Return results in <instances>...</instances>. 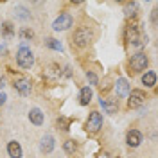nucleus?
Segmentation results:
<instances>
[{"label":"nucleus","mask_w":158,"mask_h":158,"mask_svg":"<svg viewBox=\"0 0 158 158\" xmlns=\"http://www.w3.org/2000/svg\"><path fill=\"white\" fill-rule=\"evenodd\" d=\"M16 63L22 69H31L34 65V54L27 45H20V49L16 50Z\"/></svg>","instance_id":"obj_1"},{"label":"nucleus","mask_w":158,"mask_h":158,"mask_svg":"<svg viewBox=\"0 0 158 158\" xmlns=\"http://www.w3.org/2000/svg\"><path fill=\"white\" fill-rule=\"evenodd\" d=\"M92 40H94V32L88 27H79L74 34V41H76L77 47H86Z\"/></svg>","instance_id":"obj_2"},{"label":"nucleus","mask_w":158,"mask_h":158,"mask_svg":"<svg viewBox=\"0 0 158 158\" xmlns=\"http://www.w3.org/2000/svg\"><path fill=\"white\" fill-rule=\"evenodd\" d=\"M146 67H148V56H146L144 52H137L133 58L129 59V69L133 70L135 74L146 70Z\"/></svg>","instance_id":"obj_3"},{"label":"nucleus","mask_w":158,"mask_h":158,"mask_svg":"<svg viewBox=\"0 0 158 158\" xmlns=\"http://www.w3.org/2000/svg\"><path fill=\"white\" fill-rule=\"evenodd\" d=\"M72 23H74L72 15H70V13H61L58 18L54 20L52 29H54V31H67V29H70V27H72Z\"/></svg>","instance_id":"obj_4"},{"label":"nucleus","mask_w":158,"mask_h":158,"mask_svg":"<svg viewBox=\"0 0 158 158\" xmlns=\"http://www.w3.org/2000/svg\"><path fill=\"white\" fill-rule=\"evenodd\" d=\"M101 128H102V115L99 111H92L88 115V120H86V131L97 133Z\"/></svg>","instance_id":"obj_5"},{"label":"nucleus","mask_w":158,"mask_h":158,"mask_svg":"<svg viewBox=\"0 0 158 158\" xmlns=\"http://www.w3.org/2000/svg\"><path fill=\"white\" fill-rule=\"evenodd\" d=\"M146 102V94L142 90H131L128 94V106L129 108H140Z\"/></svg>","instance_id":"obj_6"},{"label":"nucleus","mask_w":158,"mask_h":158,"mask_svg":"<svg viewBox=\"0 0 158 158\" xmlns=\"http://www.w3.org/2000/svg\"><path fill=\"white\" fill-rule=\"evenodd\" d=\"M15 88L18 94L22 95H29L31 94V88H32V83H31L29 77H23V76H18L15 79Z\"/></svg>","instance_id":"obj_7"},{"label":"nucleus","mask_w":158,"mask_h":158,"mask_svg":"<svg viewBox=\"0 0 158 158\" xmlns=\"http://www.w3.org/2000/svg\"><path fill=\"white\" fill-rule=\"evenodd\" d=\"M99 104H101L102 110H104L106 113H110V115H113V113L118 111V101L115 97H101Z\"/></svg>","instance_id":"obj_8"},{"label":"nucleus","mask_w":158,"mask_h":158,"mask_svg":"<svg viewBox=\"0 0 158 158\" xmlns=\"http://www.w3.org/2000/svg\"><path fill=\"white\" fill-rule=\"evenodd\" d=\"M129 92H131V86H129L128 79L118 77L117 81H115V94H117L118 97H128Z\"/></svg>","instance_id":"obj_9"},{"label":"nucleus","mask_w":158,"mask_h":158,"mask_svg":"<svg viewBox=\"0 0 158 158\" xmlns=\"http://www.w3.org/2000/svg\"><path fill=\"white\" fill-rule=\"evenodd\" d=\"M54 146H56V142H54V137L52 135H45V137L40 140V151L43 153V155H49L54 151Z\"/></svg>","instance_id":"obj_10"},{"label":"nucleus","mask_w":158,"mask_h":158,"mask_svg":"<svg viewBox=\"0 0 158 158\" xmlns=\"http://www.w3.org/2000/svg\"><path fill=\"white\" fill-rule=\"evenodd\" d=\"M126 142H128L129 148H138V146L142 144V133H140L138 129H131V131H128V135H126Z\"/></svg>","instance_id":"obj_11"},{"label":"nucleus","mask_w":158,"mask_h":158,"mask_svg":"<svg viewBox=\"0 0 158 158\" xmlns=\"http://www.w3.org/2000/svg\"><path fill=\"white\" fill-rule=\"evenodd\" d=\"M7 155H9L11 158H22L23 151H22L20 142H16V140H11L9 144H7Z\"/></svg>","instance_id":"obj_12"},{"label":"nucleus","mask_w":158,"mask_h":158,"mask_svg":"<svg viewBox=\"0 0 158 158\" xmlns=\"http://www.w3.org/2000/svg\"><path fill=\"white\" fill-rule=\"evenodd\" d=\"M138 40V25L137 23H131L126 27V41H129L131 45Z\"/></svg>","instance_id":"obj_13"},{"label":"nucleus","mask_w":158,"mask_h":158,"mask_svg":"<svg viewBox=\"0 0 158 158\" xmlns=\"http://www.w3.org/2000/svg\"><path fill=\"white\" fill-rule=\"evenodd\" d=\"M29 120L34 126H41V124H43V111L40 108H32L29 111Z\"/></svg>","instance_id":"obj_14"},{"label":"nucleus","mask_w":158,"mask_h":158,"mask_svg":"<svg viewBox=\"0 0 158 158\" xmlns=\"http://www.w3.org/2000/svg\"><path fill=\"white\" fill-rule=\"evenodd\" d=\"M92 97H94V94H92V88H90V86H85V88H81V92H79V102H81L83 106L90 104Z\"/></svg>","instance_id":"obj_15"},{"label":"nucleus","mask_w":158,"mask_h":158,"mask_svg":"<svg viewBox=\"0 0 158 158\" xmlns=\"http://www.w3.org/2000/svg\"><path fill=\"white\" fill-rule=\"evenodd\" d=\"M142 85H146L148 88H153V86L156 85V72L148 70V72L142 76Z\"/></svg>","instance_id":"obj_16"},{"label":"nucleus","mask_w":158,"mask_h":158,"mask_svg":"<svg viewBox=\"0 0 158 158\" xmlns=\"http://www.w3.org/2000/svg\"><path fill=\"white\" fill-rule=\"evenodd\" d=\"M2 36L6 40H11L15 36V27H13L11 22H4V23H2Z\"/></svg>","instance_id":"obj_17"},{"label":"nucleus","mask_w":158,"mask_h":158,"mask_svg":"<svg viewBox=\"0 0 158 158\" xmlns=\"http://www.w3.org/2000/svg\"><path fill=\"white\" fill-rule=\"evenodd\" d=\"M137 9H138L137 2H128V4L124 6V15H126V18H133V16L137 15Z\"/></svg>","instance_id":"obj_18"},{"label":"nucleus","mask_w":158,"mask_h":158,"mask_svg":"<svg viewBox=\"0 0 158 158\" xmlns=\"http://www.w3.org/2000/svg\"><path fill=\"white\" fill-rule=\"evenodd\" d=\"M45 76H47L49 79L59 77V76H61V70H59V67H58V65H50L49 69L45 70Z\"/></svg>","instance_id":"obj_19"},{"label":"nucleus","mask_w":158,"mask_h":158,"mask_svg":"<svg viewBox=\"0 0 158 158\" xmlns=\"http://www.w3.org/2000/svg\"><path fill=\"white\" fill-rule=\"evenodd\" d=\"M45 45H47L49 49H52V50H59V52L63 50V45L59 43L58 40H54V38H47L45 40Z\"/></svg>","instance_id":"obj_20"},{"label":"nucleus","mask_w":158,"mask_h":158,"mask_svg":"<svg viewBox=\"0 0 158 158\" xmlns=\"http://www.w3.org/2000/svg\"><path fill=\"white\" fill-rule=\"evenodd\" d=\"M15 15L18 16V18H22V20H29L31 18V13L25 7H22V6H18L16 9H15Z\"/></svg>","instance_id":"obj_21"},{"label":"nucleus","mask_w":158,"mask_h":158,"mask_svg":"<svg viewBox=\"0 0 158 158\" xmlns=\"http://www.w3.org/2000/svg\"><path fill=\"white\" fill-rule=\"evenodd\" d=\"M63 149H65V153H69V155H72V153H76V149H77V146H76V142H74V140H67V142L63 144Z\"/></svg>","instance_id":"obj_22"},{"label":"nucleus","mask_w":158,"mask_h":158,"mask_svg":"<svg viewBox=\"0 0 158 158\" xmlns=\"http://www.w3.org/2000/svg\"><path fill=\"white\" fill-rule=\"evenodd\" d=\"M86 77H88V81L92 83V85H99V79H97V76H95L94 72H86Z\"/></svg>","instance_id":"obj_23"},{"label":"nucleus","mask_w":158,"mask_h":158,"mask_svg":"<svg viewBox=\"0 0 158 158\" xmlns=\"http://www.w3.org/2000/svg\"><path fill=\"white\" fill-rule=\"evenodd\" d=\"M20 36H22V38H32L34 34H32V31H29V29H22Z\"/></svg>","instance_id":"obj_24"},{"label":"nucleus","mask_w":158,"mask_h":158,"mask_svg":"<svg viewBox=\"0 0 158 158\" xmlns=\"http://www.w3.org/2000/svg\"><path fill=\"white\" fill-rule=\"evenodd\" d=\"M151 23H153V27H156V11L151 13Z\"/></svg>","instance_id":"obj_25"},{"label":"nucleus","mask_w":158,"mask_h":158,"mask_svg":"<svg viewBox=\"0 0 158 158\" xmlns=\"http://www.w3.org/2000/svg\"><path fill=\"white\" fill-rule=\"evenodd\" d=\"M58 122H59V124H61V126H63V129H69V122H67L65 118H59Z\"/></svg>","instance_id":"obj_26"},{"label":"nucleus","mask_w":158,"mask_h":158,"mask_svg":"<svg viewBox=\"0 0 158 158\" xmlns=\"http://www.w3.org/2000/svg\"><path fill=\"white\" fill-rule=\"evenodd\" d=\"M6 94H2V92H0V106H2V104H4V102H6Z\"/></svg>","instance_id":"obj_27"}]
</instances>
